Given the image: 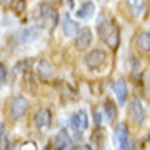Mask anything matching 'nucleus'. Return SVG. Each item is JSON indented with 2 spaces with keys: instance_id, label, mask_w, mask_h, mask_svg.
I'll return each mask as SVG.
<instances>
[{
  "instance_id": "f257e3e1",
  "label": "nucleus",
  "mask_w": 150,
  "mask_h": 150,
  "mask_svg": "<svg viewBox=\"0 0 150 150\" xmlns=\"http://www.w3.org/2000/svg\"><path fill=\"white\" fill-rule=\"evenodd\" d=\"M30 109V102L25 96H15L10 102V117L13 120L22 119Z\"/></svg>"
},
{
  "instance_id": "f03ea898",
  "label": "nucleus",
  "mask_w": 150,
  "mask_h": 150,
  "mask_svg": "<svg viewBox=\"0 0 150 150\" xmlns=\"http://www.w3.org/2000/svg\"><path fill=\"white\" fill-rule=\"evenodd\" d=\"M36 13L40 15V18H43L45 22L50 25V28H54L58 25V12L56 8H54L53 5L46 4V2H43V4L38 5V8H36Z\"/></svg>"
},
{
  "instance_id": "7ed1b4c3",
  "label": "nucleus",
  "mask_w": 150,
  "mask_h": 150,
  "mask_svg": "<svg viewBox=\"0 0 150 150\" xmlns=\"http://www.w3.org/2000/svg\"><path fill=\"white\" fill-rule=\"evenodd\" d=\"M69 125H71V129H73L74 132H79V134H83L84 130H88V127H89L88 112H86L84 109L74 112V114L69 117Z\"/></svg>"
},
{
  "instance_id": "20e7f679",
  "label": "nucleus",
  "mask_w": 150,
  "mask_h": 150,
  "mask_svg": "<svg viewBox=\"0 0 150 150\" xmlns=\"http://www.w3.org/2000/svg\"><path fill=\"white\" fill-rule=\"evenodd\" d=\"M84 64L88 69H97V68H101L106 61V53L102 51V50H91L89 53H86L84 56Z\"/></svg>"
},
{
  "instance_id": "39448f33",
  "label": "nucleus",
  "mask_w": 150,
  "mask_h": 150,
  "mask_svg": "<svg viewBox=\"0 0 150 150\" xmlns=\"http://www.w3.org/2000/svg\"><path fill=\"white\" fill-rule=\"evenodd\" d=\"M93 43V31L91 28L84 27L79 30V33L76 35V41H74V48L78 51H84V50H88Z\"/></svg>"
},
{
  "instance_id": "423d86ee",
  "label": "nucleus",
  "mask_w": 150,
  "mask_h": 150,
  "mask_svg": "<svg viewBox=\"0 0 150 150\" xmlns=\"http://www.w3.org/2000/svg\"><path fill=\"white\" fill-rule=\"evenodd\" d=\"M130 139L129 135V129L125 124H117V127L114 129V144L119 150H125L127 142Z\"/></svg>"
},
{
  "instance_id": "0eeeda50",
  "label": "nucleus",
  "mask_w": 150,
  "mask_h": 150,
  "mask_svg": "<svg viewBox=\"0 0 150 150\" xmlns=\"http://www.w3.org/2000/svg\"><path fill=\"white\" fill-rule=\"evenodd\" d=\"M41 31H43V27H28L25 30L18 31L17 33V41L18 43H30V41H35L36 38L41 36Z\"/></svg>"
},
{
  "instance_id": "6e6552de",
  "label": "nucleus",
  "mask_w": 150,
  "mask_h": 150,
  "mask_svg": "<svg viewBox=\"0 0 150 150\" xmlns=\"http://www.w3.org/2000/svg\"><path fill=\"white\" fill-rule=\"evenodd\" d=\"M129 112H130V117L134 119V122L137 124V125H142V124L145 122V107H144V104H142L139 99H134L132 102H130V106H129Z\"/></svg>"
},
{
  "instance_id": "1a4fd4ad",
  "label": "nucleus",
  "mask_w": 150,
  "mask_h": 150,
  "mask_svg": "<svg viewBox=\"0 0 150 150\" xmlns=\"http://www.w3.org/2000/svg\"><path fill=\"white\" fill-rule=\"evenodd\" d=\"M51 119H53L51 110L46 109V107H41V109H38L35 114H33V125H35L36 129H45L51 124Z\"/></svg>"
},
{
  "instance_id": "9d476101",
  "label": "nucleus",
  "mask_w": 150,
  "mask_h": 150,
  "mask_svg": "<svg viewBox=\"0 0 150 150\" xmlns=\"http://www.w3.org/2000/svg\"><path fill=\"white\" fill-rule=\"evenodd\" d=\"M112 89H114V94H115V97H117V102H119V104H124L125 99H127V94H129L127 81L124 79V78H119L117 81H114Z\"/></svg>"
},
{
  "instance_id": "9b49d317",
  "label": "nucleus",
  "mask_w": 150,
  "mask_h": 150,
  "mask_svg": "<svg viewBox=\"0 0 150 150\" xmlns=\"http://www.w3.org/2000/svg\"><path fill=\"white\" fill-rule=\"evenodd\" d=\"M102 40L106 41V45L109 46V48L115 50L117 46H119V41H120V30H119V27H117L115 23H112L110 30L106 33V36H104Z\"/></svg>"
},
{
  "instance_id": "f8f14e48",
  "label": "nucleus",
  "mask_w": 150,
  "mask_h": 150,
  "mask_svg": "<svg viewBox=\"0 0 150 150\" xmlns=\"http://www.w3.org/2000/svg\"><path fill=\"white\" fill-rule=\"evenodd\" d=\"M61 28H63V35L68 36V38H73V36H76L78 33H79V25L74 22V20H71L69 15H64V20H63L61 23Z\"/></svg>"
},
{
  "instance_id": "ddd939ff",
  "label": "nucleus",
  "mask_w": 150,
  "mask_h": 150,
  "mask_svg": "<svg viewBox=\"0 0 150 150\" xmlns=\"http://www.w3.org/2000/svg\"><path fill=\"white\" fill-rule=\"evenodd\" d=\"M134 45L137 46L139 51L142 53H150V33L149 31H140L135 35V40H134Z\"/></svg>"
},
{
  "instance_id": "4468645a",
  "label": "nucleus",
  "mask_w": 150,
  "mask_h": 150,
  "mask_svg": "<svg viewBox=\"0 0 150 150\" xmlns=\"http://www.w3.org/2000/svg\"><path fill=\"white\" fill-rule=\"evenodd\" d=\"M125 5L134 18H139L145 10V0H125Z\"/></svg>"
},
{
  "instance_id": "2eb2a0df",
  "label": "nucleus",
  "mask_w": 150,
  "mask_h": 150,
  "mask_svg": "<svg viewBox=\"0 0 150 150\" xmlns=\"http://www.w3.org/2000/svg\"><path fill=\"white\" fill-rule=\"evenodd\" d=\"M36 73H38V76H41V78H45V79H48V78L53 76L54 68H53V64H51L48 59H40L38 64H36Z\"/></svg>"
},
{
  "instance_id": "dca6fc26",
  "label": "nucleus",
  "mask_w": 150,
  "mask_h": 150,
  "mask_svg": "<svg viewBox=\"0 0 150 150\" xmlns=\"http://www.w3.org/2000/svg\"><path fill=\"white\" fill-rule=\"evenodd\" d=\"M69 144H71V135H69V132H68L66 129H61V130L56 134V137H54L53 147L58 150V149H64V147H68Z\"/></svg>"
},
{
  "instance_id": "f3484780",
  "label": "nucleus",
  "mask_w": 150,
  "mask_h": 150,
  "mask_svg": "<svg viewBox=\"0 0 150 150\" xmlns=\"http://www.w3.org/2000/svg\"><path fill=\"white\" fill-rule=\"evenodd\" d=\"M102 110H104V115L109 122H114L115 117H117V106L110 99H106L104 104H102Z\"/></svg>"
},
{
  "instance_id": "a211bd4d",
  "label": "nucleus",
  "mask_w": 150,
  "mask_h": 150,
  "mask_svg": "<svg viewBox=\"0 0 150 150\" xmlns=\"http://www.w3.org/2000/svg\"><path fill=\"white\" fill-rule=\"evenodd\" d=\"M110 27H112V22H110L109 18H107L104 13L99 15V18H97V30H99L101 38H104V36H106V33L110 30Z\"/></svg>"
},
{
  "instance_id": "6ab92c4d",
  "label": "nucleus",
  "mask_w": 150,
  "mask_h": 150,
  "mask_svg": "<svg viewBox=\"0 0 150 150\" xmlns=\"http://www.w3.org/2000/svg\"><path fill=\"white\" fill-rule=\"evenodd\" d=\"M93 13H94V4L93 2H86V4H83V7L76 12V17L78 18H89Z\"/></svg>"
},
{
  "instance_id": "aec40b11",
  "label": "nucleus",
  "mask_w": 150,
  "mask_h": 150,
  "mask_svg": "<svg viewBox=\"0 0 150 150\" xmlns=\"http://www.w3.org/2000/svg\"><path fill=\"white\" fill-rule=\"evenodd\" d=\"M31 66V59H23V61L17 63V66H15V73H25L28 71Z\"/></svg>"
},
{
  "instance_id": "412c9836",
  "label": "nucleus",
  "mask_w": 150,
  "mask_h": 150,
  "mask_svg": "<svg viewBox=\"0 0 150 150\" xmlns=\"http://www.w3.org/2000/svg\"><path fill=\"white\" fill-rule=\"evenodd\" d=\"M102 114H104V112H101V109H99V107H94L93 115H94V124H96L97 127L102 124Z\"/></svg>"
},
{
  "instance_id": "4be33fe9",
  "label": "nucleus",
  "mask_w": 150,
  "mask_h": 150,
  "mask_svg": "<svg viewBox=\"0 0 150 150\" xmlns=\"http://www.w3.org/2000/svg\"><path fill=\"white\" fill-rule=\"evenodd\" d=\"M23 8H25V0H17V4H15V12H17V13H22Z\"/></svg>"
},
{
  "instance_id": "5701e85b",
  "label": "nucleus",
  "mask_w": 150,
  "mask_h": 150,
  "mask_svg": "<svg viewBox=\"0 0 150 150\" xmlns=\"http://www.w3.org/2000/svg\"><path fill=\"white\" fill-rule=\"evenodd\" d=\"M7 79V68L4 66V63H0V83H4Z\"/></svg>"
},
{
  "instance_id": "b1692460",
  "label": "nucleus",
  "mask_w": 150,
  "mask_h": 150,
  "mask_svg": "<svg viewBox=\"0 0 150 150\" xmlns=\"http://www.w3.org/2000/svg\"><path fill=\"white\" fill-rule=\"evenodd\" d=\"M76 150H93V147L88 145V144H79V145L76 147Z\"/></svg>"
},
{
  "instance_id": "393cba45",
  "label": "nucleus",
  "mask_w": 150,
  "mask_h": 150,
  "mask_svg": "<svg viewBox=\"0 0 150 150\" xmlns=\"http://www.w3.org/2000/svg\"><path fill=\"white\" fill-rule=\"evenodd\" d=\"M4 134H5V125L0 122V142H2V139H4Z\"/></svg>"
},
{
  "instance_id": "a878e982",
  "label": "nucleus",
  "mask_w": 150,
  "mask_h": 150,
  "mask_svg": "<svg viewBox=\"0 0 150 150\" xmlns=\"http://www.w3.org/2000/svg\"><path fill=\"white\" fill-rule=\"evenodd\" d=\"M58 150H68V147H64V149H58Z\"/></svg>"
},
{
  "instance_id": "bb28decb",
  "label": "nucleus",
  "mask_w": 150,
  "mask_h": 150,
  "mask_svg": "<svg viewBox=\"0 0 150 150\" xmlns=\"http://www.w3.org/2000/svg\"><path fill=\"white\" fill-rule=\"evenodd\" d=\"M149 78H150V76H149Z\"/></svg>"
}]
</instances>
